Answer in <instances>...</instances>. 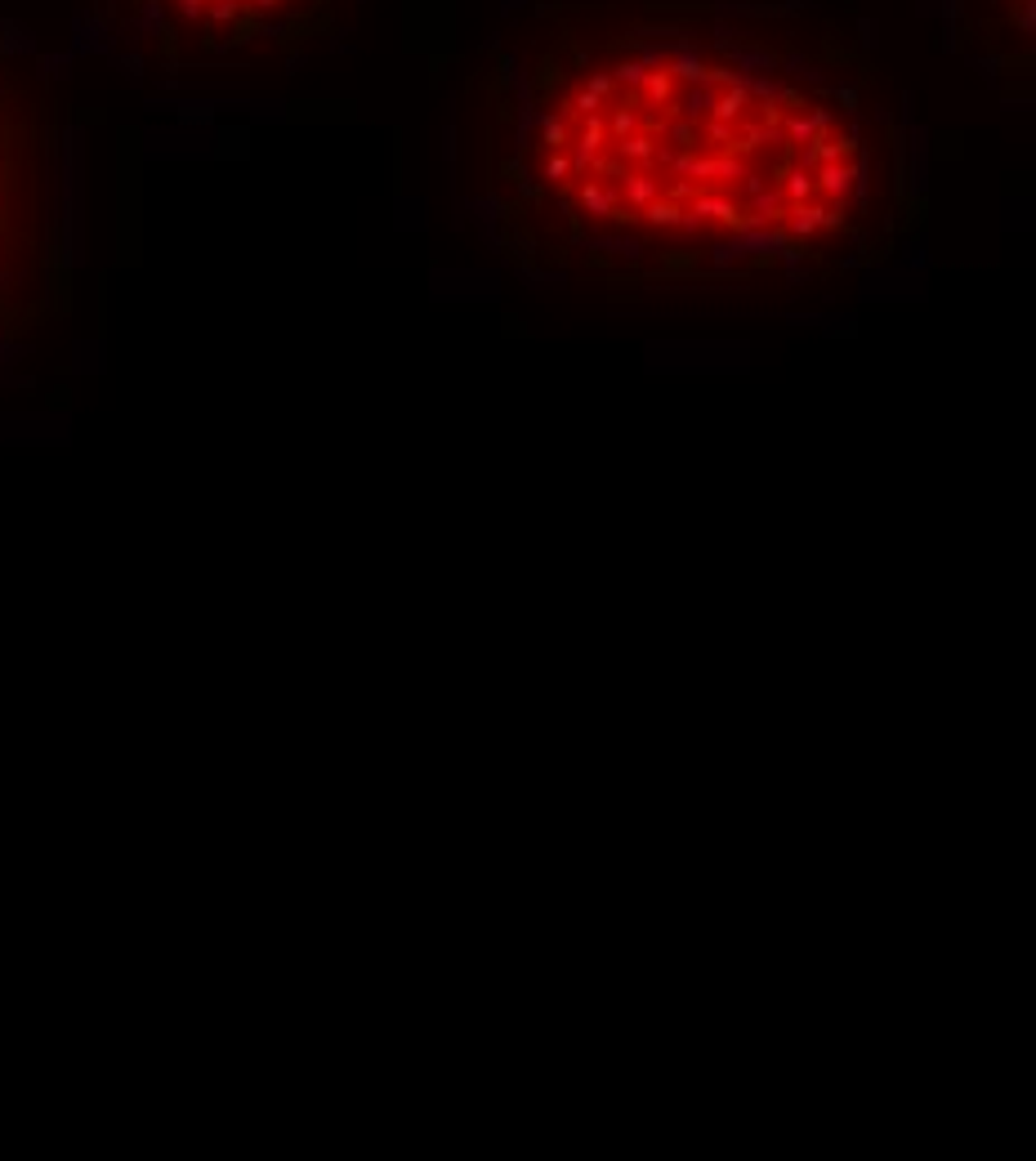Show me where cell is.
Instances as JSON below:
<instances>
[{"instance_id": "1", "label": "cell", "mask_w": 1036, "mask_h": 1161, "mask_svg": "<svg viewBox=\"0 0 1036 1161\" xmlns=\"http://www.w3.org/2000/svg\"><path fill=\"white\" fill-rule=\"evenodd\" d=\"M505 184L559 255L773 273L858 242L876 206L871 107L831 36L737 9L559 27L523 58Z\"/></svg>"}, {"instance_id": "2", "label": "cell", "mask_w": 1036, "mask_h": 1161, "mask_svg": "<svg viewBox=\"0 0 1036 1161\" xmlns=\"http://www.w3.org/2000/svg\"><path fill=\"white\" fill-rule=\"evenodd\" d=\"M175 13H184L188 22H228L233 31H246L255 13H278L287 4H309V0H170Z\"/></svg>"}, {"instance_id": "3", "label": "cell", "mask_w": 1036, "mask_h": 1161, "mask_svg": "<svg viewBox=\"0 0 1036 1161\" xmlns=\"http://www.w3.org/2000/svg\"><path fill=\"white\" fill-rule=\"evenodd\" d=\"M0 327H4V313H0Z\"/></svg>"}]
</instances>
